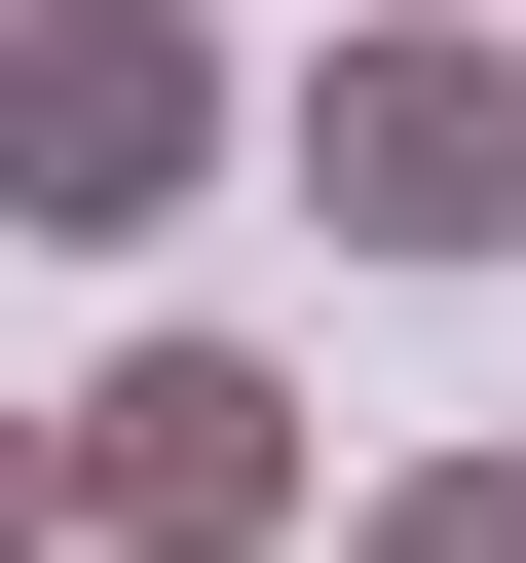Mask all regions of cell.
Segmentation results:
<instances>
[{
	"instance_id": "obj_1",
	"label": "cell",
	"mask_w": 526,
	"mask_h": 563,
	"mask_svg": "<svg viewBox=\"0 0 526 563\" xmlns=\"http://www.w3.org/2000/svg\"><path fill=\"white\" fill-rule=\"evenodd\" d=\"M339 263H526V0H376L339 76H263Z\"/></svg>"
},
{
	"instance_id": "obj_2",
	"label": "cell",
	"mask_w": 526,
	"mask_h": 563,
	"mask_svg": "<svg viewBox=\"0 0 526 563\" xmlns=\"http://www.w3.org/2000/svg\"><path fill=\"white\" fill-rule=\"evenodd\" d=\"M226 151H263V76L188 38V0H0V225L39 263H151Z\"/></svg>"
},
{
	"instance_id": "obj_3",
	"label": "cell",
	"mask_w": 526,
	"mask_h": 563,
	"mask_svg": "<svg viewBox=\"0 0 526 563\" xmlns=\"http://www.w3.org/2000/svg\"><path fill=\"white\" fill-rule=\"evenodd\" d=\"M39 451H76L113 563H263V526H302V376H263V339H113Z\"/></svg>"
},
{
	"instance_id": "obj_4",
	"label": "cell",
	"mask_w": 526,
	"mask_h": 563,
	"mask_svg": "<svg viewBox=\"0 0 526 563\" xmlns=\"http://www.w3.org/2000/svg\"><path fill=\"white\" fill-rule=\"evenodd\" d=\"M339 563H526V451H376V488H339Z\"/></svg>"
},
{
	"instance_id": "obj_5",
	"label": "cell",
	"mask_w": 526,
	"mask_h": 563,
	"mask_svg": "<svg viewBox=\"0 0 526 563\" xmlns=\"http://www.w3.org/2000/svg\"><path fill=\"white\" fill-rule=\"evenodd\" d=\"M39 526H76V451H39V413H0V563H39Z\"/></svg>"
}]
</instances>
